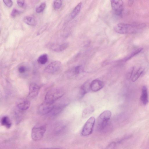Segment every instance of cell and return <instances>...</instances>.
Listing matches in <instances>:
<instances>
[{
	"mask_svg": "<svg viewBox=\"0 0 149 149\" xmlns=\"http://www.w3.org/2000/svg\"><path fill=\"white\" fill-rule=\"evenodd\" d=\"M111 112L109 110H105L101 113L97 119V126L99 130H104L107 126L111 116Z\"/></svg>",
	"mask_w": 149,
	"mask_h": 149,
	"instance_id": "cell-3",
	"label": "cell"
},
{
	"mask_svg": "<svg viewBox=\"0 0 149 149\" xmlns=\"http://www.w3.org/2000/svg\"><path fill=\"white\" fill-rule=\"evenodd\" d=\"M3 2L5 5L8 7H11L13 5L12 1L10 0H4Z\"/></svg>",
	"mask_w": 149,
	"mask_h": 149,
	"instance_id": "cell-28",
	"label": "cell"
},
{
	"mask_svg": "<svg viewBox=\"0 0 149 149\" xmlns=\"http://www.w3.org/2000/svg\"><path fill=\"white\" fill-rule=\"evenodd\" d=\"M46 6L45 3H42L40 5L37 7L36 9V12L37 13H40L42 12L44 10Z\"/></svg>",
	"mask_w": 149,
	"mask_h": 149,
	"instance_id": "cell-25",
	"label": "cell"
},
{
	"mask_svg": "<svg viewBox=\"0 0 149 149\" xmlns=\"http://www.w3.org/2000/svg\"><path fill=\"white\" fill-rule=\"evenodd\" d=\"M115 146V142H111L108 146L107 149H113Z\"/></svg>",
	"mask_w": 149,
	"mask_h": 149,
	"instance_id": "cell-31",
	"label": "cell"
},
{
	"mask_svg": "<svg viewBox=\"0 0 149 149\" xmlns=\"http://www.w3.org/2000/svg\"><path fill=\"white\" fill-rule=\"evenodd\" d=\"M17 3L19 6L21 8H23L25 5V1L23 0L17 1Z\"/></svg>",
	"mask_w": 149,
	"mask_h": 149,
	"instance_id": "cell-29",
	"label": "cell"
},
{
	"mask_svg": "<svg viewBox=\"0 0 149 149\" xmlns=\"http://www.w3.org/2000/svg\"><path fill=\"white\" fill-rule=\"evenodd\" d=\"M1 125L7 128H10L11 126L12 123L9 118L7 116L3 117L1 120Z\"/></svg>",
	"mask_w": 149,
	"mask_h": 149,
	"instance_id": "cell-17",
	"label": "cell"
},
{
	"mask_svg": "<svg viewBox=\"0 0 149 149\" xmlns=\"http://www.w3.org/2000/svg\"><path fill=\"white\" fill-rule=\"evenodd\" d=\"M134 1H129L128 3V5L130 6H132L134 3Z\"/></svg>",
	"mask_w": 149,
	"mask_h": 149,
	"instance_id": "cell-32",
	"label": "cell"
},
{
	"mask_svg": "<svg viewBox=\"0 0 149 149\" xmlns=\"http://www.w3.org/2000/svg\"><path fill=\"white\" fill-rule=\"evenodd\" d=\"M27 68L25 66H22L19 67L18 71L21 74L25 73L27 71Z\"/></svg>",
	"mask_w": 149,
	"mask_h": 149,
	"instance_id": "cell-27",
	"label": "cell"
},
{
	"mask_svg": "<svg viewBox=\"0 0 149 149\" xmlns=\"http://www.w3.org/2000/svg\"><path fill=\"white\" fill-rule=\"evenodd\" d=\"M95 122V119L94 117L89 118L84 125L81 132V135L86 136L92 134Z\"/></svg>",
	"mask_w": 149,
	"mask_h": 149,
	"instance_id": "cell-5",
	"label": "cell"
},
{
	"mask_svg": "<svg viewBox=\"0 0 149 149\" xmlns=\"http://www.w3.org/2000/svg\"><path fill=\"white\" fill-rule=\"evenodd\" d=\"M143 50L142 48H140L135 51L133 52L131 54H130L125 59L126 61H128L132 58L134 56H135L136 55L140 53Z\"/></svg>",
	"mask_w": 149,
	"mask_h": 149,
	"instance_id": "cell-22",
	"label": "cell"
},
{
	"mask_svg": "<svg viewBox=\"0 0 149 149\" xmlns=\"http://www.w3.org/2000/svg\"><path fill=\"white\" fill-rule=\"evenodd\" d=\"M141 100L144 105H147L148 102V89L145 86H144L142 88Z\"/></svg>",
	"mask_w": 149,
	"mask_h": 149,
	"instance_id": "cell-13",
	"label": "cell"
},
{
	"mask_svg": "<svg viewBox=\"0 0 149 149\" xmlns=\"http://www.w3.org/2000/svg\"><path fill=\"white\" fill-rule=\"evenodd\" d=\"M30 101L25 100L19 103L17 105V107L18 109L22 111L27 110L30 107Z\"/></svg>",
	"mask_w": 149,
	"mask_h": 149,
	"instance_id": "cell-15",
	"label": "cell"
},
{
	"mask_svg": "<svg viewBox=\"0 0 149 149\" xmlns=\"http://www.w3.org/2000/svg\"><path fill=\"white\" fill-rule=\"evenodd\" d=\"M21 13V11L16 9H14L11 11V16L12 17H15L17 16L20 14Z\"/></svg>",
	"mask_w": 149,
	"mask_h": 149,
	"instance_id": "cell-26",
	"label": "cell"
},
{
	"mask_svg": "<svg viewBox=\"0 0 149 149\" xmlns=\"http://www.w3.org/2000/svg\"></svg>",
	"mask_w": 149,
	"mask_h": 149,
	"instance_id": "cell-34",
	"label": "cell"
},
{
	"mask_svg": "<svg viewBox=\"0 0 149 149\" xmlns=\"http://www.w3.org/2000/svg\"><path fill=\"white\" fill-rule=\"evenodd\" d=\"M62 5V1H55L53 3V7L55 10L60 9Z\"/></svg>",
	"mask_w": 149,
	"mask_h": 149,
	"instance_id": "cell-24",
	"label": "cell"
},
{
	"mask_svg": "<svg viewBox=\"0 0 149 149\" xmlns=\"http://www.w3.org/2000/svg\"><path fill=\"white\" fill-rule=\"evenodd\" d=\"M94 111V108L92 106H90L85 109L83 110L82 116L83 118H87Z\"/></svg>",
	"mask_w": 149,
	"mask_h": 149,
	"instance_id": "cell-19",
	"label": "cell"
},
{
	"mask_svg": "<svg viewBox=\"0 0 149 149\" xmlns=\"http://www.w3.org/2000/svg\"><path fill=\"white\" fill-rule=\"evenodd\" d=\"M134 70V68H133L129 71L127 77L128 79H130L132 77Z\"/></svg>",
	"mask_w": 149,
	"mask_h": 149,
	"instance_id": "cell-30",
	"label": "cell"
},
{
	"mask_svg": "<svg viewBox=\"0 0 149 149\" xmlns=\"http://www.w3.org/2000/svg\"><path fill=\"white\" fill-rule=\"evenodd\" d=\"M48 46L49 48L51 50L56 52H60L63 51L66 49L68 46V43H65L61 45L54 44H49Z\"/></svg>",
	"mask_w": 149,
	"mask_h": 149,
	"instance_id": "cell-11",
	"label": "cell"
},
{
	"mask_svg": "<svg viewBox=\"0 0 149 149\" xmlns=\"http://www.w3.org/2000/svg\"><path fill=\"white\" fill-rule=\"evenodd\" d=\"M61 66V62L58 61L53 62L45 68V72L49 74L54 73L59 70Z\"/></svg>",
	"mask_w": 149,
	"mask_h": 149,
	"instance_id": "cell-7",
	"label": "cell"
},
{
	"mask_svg": "<svg viewBox=\"0 0 149 149\" xmlns=\"http://www.w3.org/2000/svg\"><path fill=\"white\" fill-rule=\"evenodd\" d=\"M83 71V68L82 66H79L76 67L73 69L72 73L73 75H78Z\"/></svg>",
	"mask_w": 149,
	"mask_h": 149,
	"instance_id": "cell-23",
	"label": "cell"
},
{
	"mask_svg": "<svg viewBox=\"0 0 149 149\" xmlns=\"http://www.w3.org/2000/svg\"><path fill=\"white\" fill-rule=\"evenodd\" d=\"M44 149H63L62 148H45Z\"/></svg>",
	"mask_w": 149,
	"mask_h": 149,
	"instance_id": "cell-33",
	"label": "cell"
},
{
	"mask_svg": "<svg viewBox=\"0 0 149 149\" xmlns=\"http://www.w3.org/2000/svg\"><path fill=\"white\" fill-rule=\"evenodd\" d=\"M54 106L53 104H50L44 102L39 107L38 112L40 114L42 115L49 114Z\"/></svg>",
	"mask_w": 149,
	"mask_h": 149,
	"instance_id": "cell-8",
	"label": "cell"
},
{
	"mask_svg": "<svg viewBox=\"0 0 149 149\" xmlns=\"http://www.w3.org/2000/svg\"><path fill=\"white\" fill-rule=\"evenodd\" d=\"M23 21L26 24L31 26H35L36 24L35 18L31 16L25 17L23 18Z\"/></svg>",
	"mask_w": 149,
	"mask_h": 149,
	"instance_id": "cell-16",
	"label": "cell"
},
{
	"mask_svg": "<svg viewBox=\"0 0 149 149\" xmlns=\"http://www.w3.org/2000/svg\"><path fill=\"white\" fill-rule=\"evenodd\" d=\"M144 69L141 68L139 69L136 72L132 79V82H134L137 81L142 75L144 72Z\"/></svg>",
	"mask_w": 149,
	"mask_h": 149,
	"instance_id": "cell-20",
	"label": "cell"
},
{
	"mask_svg": "<svg viewBox=\"0 0 149 149\" xmlns=\"http://www.w3.org/2000/svg\"><path fill=\"white\" fill-rule=\"evenodd\" d=\"M64 95L63 91L59 88H54L49 91L46 94L45 102L53 104Z\"/></svg>",
	"mask_w": 149,
	"mask_h": 149,
	"instance_id": "cell-2",
	"label": "cell"
},
{
	"mask_svg": "<svg viewBox=\"0 0 149 149\" xmlns=\"http://www.w3.org/2000/svg\"><path fill=\"white\" fill-rule=\"evenodd\" d=\"M40 89V87L35 83H31L29 87V96L34 98L38 95Z\"/></svg>",
	"mask_w": 149,
	"mask_h": 149,
	"instance_id": "cell-9",
	"label": "cell"
},
{
	"mask_svg": "<svg viewBox=\"0 0 149 149\" xmlns=\"http://www.w3.org/2000/svg\"><path fill=\"white\" fill-rule=\"evenodd\" d=\"M82 3H79L73 9L71 13L70 16L72 19L75 18L79 14L81 10Z\"/></svg>",
	"mask_w": 149,
	"mask_h": 149,
	"instance_id": "cell-18",
	"label": "cell"
},
{
	"mask_svg": "<svg viewBox=\"0 0 149 149\" xmlns=\"http://www.w3.org/2000/svg\"><path fill=\"white\" fill-rule=\"evenodd\" d=\"M66 103H62L54 105L52 110L50 113L51 116H56L61 112L63 109L67 105Z\"/></svg>",
	"mask_w": 149,
	"mask_h": 149,
	"instance_id": "cell-12",
	"label": "cell"
},
{
	"mask_svg": "<svg viewBox=\"0 0 149 149\" xmlns=\"http://www.w3.org/2000/svg\"><path fill=\"white\" fill-rule=\"evenodd\" d=\"M145 26L144 24L133 25L120 23L115 26L114 30L116 32L121 34H132L139 32Z\"/></svg>",
	"mask_w": 149,
	"mask_h": 149,
	"instance_id": "cell-1",
	"label": "cell"
},
{
	"mask_svg": "<svg viewBox=\"0 0 149 149\" xmlns=\"http://www.w3.org/2000/svg\"><path fill=\"white\" fill-rule=\"evenodd\" d=\"M46 130V128L44 126H36L32 130L31 137L34 141H39L43 138Z\"/></svg>",
	"mask_w": 149,
	"mask_h": 149,
	"instance_id": "cell-4",
	"label": "cell"
},
{
	"mask_svg": "<svg viewBox=\"0 0 149 149\" xmlns=\"http://www.w3.org/2000/svg\"><path fill=\"white\" fill-rule=\"evenodd\" d=\"M111 6L114 13L120 15L124 9L123 3L122 1H111Z\"/></svg>",
	"mask_w": 149,
	"mask_h": 149,
	"instance_id": "cell-6",
	"label": "cell"
},
{
	"mask_svg": "<svg viewBox=\"0 0 149 149\" xmlns=\"http://www.w3.org/2000/svg\"><path fill=\"white\" fill-rule=\"evenodd\" d=\"M104 87L103 83L99 80L93 81L90 84V90L96 92L102 89Z\"/></svg>",
	"mask_w": 149,
	"mask_h": 149,
	"instance_id": "cell-10",
	"label": "cell"
},
{
	"mask_svg": "<svg viewBox=\"0 0 149 149\" xmlns=\"http://www.w3.org/2000/svg\"><path fill=\"white\" fill-rule=\"evenodd\" d=\"M90 83L87 82L82 85L80 91V97H83L90 90Z\"/></svg>",
	"mask_w": 149,
	"mask_h": 149,
	"instance_id": "cell-14",
	"label": "cell"
},
{
	"mask_svg": "<svg viewBox=\"0 0 149 149\" xmlns=\"http://www.w3.org/2000/svg\"><path fill=\"white\" fill-rule=\"evenodd\" d=\"M48 60V56L47 54H44L40 56L37 61L40 64L44 65L46 64Z\"/></svg>",
	"mask_w": 149,
	"mask_h": 149,
	"instance_id": "cell-21",
	"label": "cell"
}]
</instances>
